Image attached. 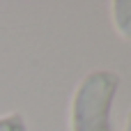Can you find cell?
Returning <instances> with one entry per match:
<instances>
[{"label":"cell","instance_id":"7a4b0ae2","mask_svg":"<svg viewBox=\"0 0 131 131\" xmlns=\"http://www.w3.org/2000/svg\"><path fill=\"white\" fill-rule=\"evenodd\" d=\"M111 9H113V21L117 25V32L124 39H131V0H115Z\"/></svg>","mask_w":131,"mask_h":131},{"label":"cell","instance_id":"3957f363","mask_svg":"<svg viewBox=\"0 0 131 131\" xmlns=\"http://www.w3.org/2000/svg\"><path fill=\"white\" fill-rule=\"evenodd\" d=\"M0 131H28V127H25L23 115L9 113V115H2L0 117Z\"/></svg>","mask_w":131,"mask_h":131},{"label":"cell","instance_id":"6da1fadb","mask_svg":"<svg viewBox=\"0 0 131 131\" xmlns=\"http://www.w3.org/2000/svg\"><path fill=\"white\" fill-rule=\"evenodd\" d=\"M120 88V76L108 69L90 71L71 99V131H113L111 108Z\"/></svg>","mask_w":131,"mask_h":131},{"label":"cell","instance_id":"277c9868","mask_svg":"<svg viewBox=\"0 0 131 131\" xmlns=\"http://www.w3.org/2000/svg\"><path fill=\"white\" fill-rule=\"evenodd\" d=\"M124 131H131V113H129V117H127V127H124Z\"/></svg>","mask_w":131,"mask_h":131}]
</instances>
